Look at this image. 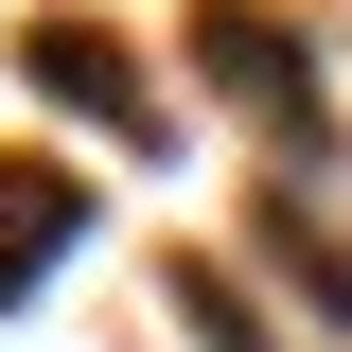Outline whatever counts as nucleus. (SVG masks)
<instances>
[{
  "mask_svg": "<svg viewBox=\"0 0 352 352\" xmlns=\"http://www.w3.org/2000/svg\"><path fill=\"white\" fill-rule=\"evenodd\" d=\"M71 247H88V194H71V176H36V159H0V300H36Z\"/></svg>",
  "mask_w": 352,
  "mask_h": 352,
  "instance_id": "nucleus-1",
  "label": "nucleus"
},
{
  "mask_svg": "<svg viewBox=\"0 0 352 352\" xmlns=\"http://www.w3.org/2000/svg\"><path fill=\"white\" fill-rule=\"evenodd\" d=\"M36 71H53V106H88L106 141H141V71L88 36V18H53V36H36Z\"/></svg>",
  "mask_w": 352,
  "mask_h": 352,
  "instance_id": "nucleus-2",
  "label": "nucleus"
},
{
  "mask_svg": "<svg viewBox=\"0 0 352 352\" xmlns=\"http://www.w3.org/2000/svg\"><path fill=\"white\" fill-rule=\"evenodd\" d=\"M212 53H229V106H264V124H300V53L264 36L247 0H212Z\"/></svg>",
  "mask_w": 352,
  "mask_h": 352,
  "instance_id": "nucleus-3",
  "label": "nucleus"
}]
</instances>
